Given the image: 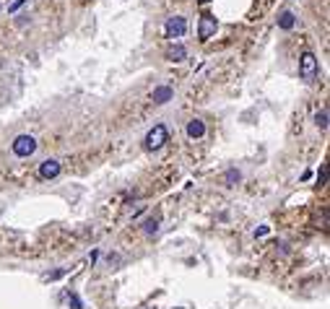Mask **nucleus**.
Returning <instances> with one entry per match:
<instances>
[{
	"mask_svg": "<svg viewBox=\"0 0 330 309\" xmlns=\"http://www.w3.org/2000/svg\"><path fill=\"white\" fill-rule=\"evenodd\" d=\"M167 138H169V133H167V125H153L149 133H146V140H143V145L149 151H159L164 143H167Z\"/></svg>",
	"mask_w": 330,
	"mask_h": 309,
	"instance_id": "f257e3e1",
	"label": "nucleus"
},
{
	"mask_svg": "<svg viewBox=\"0 0 330 309\" xmlns=\"http://www.w3.org/2000/svg\"><path fill=\"white\" fill-rule=\"evenodd\" d=\"M299 76L304 78L307 84L317 78V57H315L312 52H304V55L299 57Z\"/></svg>",
	"mask_w": 330,
	"mask_h": 309,
	"instance_id": "f03ea898",
	"label": "nucleus"
},
{
	"mask_svg": "<svg viewBox=\"0 0 330 309\" xmlns=\"http://www.w3.org/2000/svg\"><path fill=\"white\" fill-rule=\"evenodd\" d=\"M11 148H13V153H16L18 159H29L31 153L36 151V140L31 138V135H18Z\"/></svg>",
	"mask_w": 330,
	"mask_h": 309,
	"instance_id": "7ed1b4c3",
	"label": "nucleus"
},
{
	"mask_svg": "<svg viewBox=\"0 0 330 309\" xmlns=\"http://www.w3.org/2000/svg\"><path fill=\"white\" fill-rule=\"evenodd\" d=\"M216 29H218L216 16H210V13L200 16V24H198V39H200V42H208L210 36L216 34Z\"/></svg>",
	"mask_w": 330,
	"mask_h": 309,
	"instance_id": "20e7f679",
	"label": "nucleus"
},
{
	"mask_svg": "<svg viewBox=\"0 0 330 309\" xmlns=\"http://www.w3.org/2000/svg\"><path fill=\"white\" fill-rule=\"evenodd\" d=\"M187 31V21L182 16H172L167 21V39H180Z\"/></svg>",
	"mask_w": 330,
	"mask_h": 309,
	"instance_id": "39448f33",
	"label": "nucleus"
},
{
	"mask_svg": "<svg viewBox=\"0 0 330 309\" xmlns=\"http://www.w3.org/2000/svg\"><path fill=\"white\" fill-rule=\"evenodd\" d=\"M60 161H55V159H47V161H42L39 164V177L42 179H55V177H58L60 174Z\"/></svg>",
	"mask_w": 330,
	"mask_h": 309,
	"instance_id": "423d86ee",
	"label": "nucleus"
},
{
	"mask_svg": "<svg viewBox=\"0 0 330 309\" xmlns=\"http://www.w3.org/2000/svg\"><path fill=\"white\" fill-rule=\"evenodd\" d=\"M172 96H174V91L169 86H159V88H153V94H151L153 104H167V102H172Z\"/></svg>",
	"mask_w": 330,
	"mask_h": 309,
	"instance_id": "0eeeda50",
	"label": "nucleus"
},
{
	"mask_svg": "<svg viewBox=\"0 0 330 309\" xmlns=\"http://www.w3.org/2000/svg\"><path fill=\"white\" fill-rule=\"evenodd\" d=\"M187 135H190L192 140L203 138V135H206V125H203V120H190V122H187Z\"/></svg>",
	"mask_w": 330,
	"mask_h": 309,
	"instance_id": "6e6552de",
	"label": "nucleus"
},
{
	"mask_svg": "<svg viewBox=\"0 0 330 309\" xmlns=\"http://www.w3.org/2000/svg\"><path fill=\"white\" fill-rule=\"evenodd\" d=\"M278 26H281L283 31H291V29L297 26V16L291 13V11H283V13L278 16Z\"/></svg>",
	"mask_w": 330,
	"mask_h": 309,
	"instance_id": "1a4fd4ad",
	"label": "nucleus"
},
{
	"mask_svg": "<svg viewBox=\"0 0 330 309\" xmlns=\"http://www.w3.org/2000/svg\"><path fill=\"white\" fill-rule=\"evenodd\" d=\"M185 57H187V50L182 47V44H174V47L167 52V60H169V62H182Z\"/></svg>",
	"mask_w": 330,
	"mask_h": 309,
	"instance_id": "9d476101",
	"label": "nucleus"
},
{
	"mask_svg": "<svg viewBox=\"0 0 330 309\" xmlns=\"http://www.w3.org/2000/svg\"><path fill=\"white\" fill-rule=\"evenodd\" d=\"M315 125L320 127V130H328V109H320V112H315Z\"/></svg>",
	"mask_w": 330,
	"mask_h": 309,
	"instance_id": "9b49d317",
	"label": "nucleus"
},
{
	"mask_svg": "<svg viewBox=\"0 0 330 309\" xmlns=\"http://www.w3.org/2000/svg\"><path fill=\"white\" fill-rule=\"evenodd\" d=\"M143 229H146V234H156V231H159V218H156V216L149 218V221L143 224Z\"/></svg>",
	"mask_w": 330,
	"mask_h": 309,
	"instance_id": "f8f14e48",
	"label": "nucleus"
},
{
	"mask_svg": "<svg viewBox=\"0 0 330 309\" xmlns=\"http://www.w3.org/2000/svg\"><path fill=\"white\" fill-rule=\"evenodd\" d=\"M240 179H242V174H240L237 169H229V171H226V177H224L226 185H234V182H240Z\"/></svg>",
	"mask_w": 330,
	"mask_h": 309,
	"instance_id": "ddd939ff",
	"label": "nucleus"
},
{
	"mask_svg": "<svg viewBox=\"0 0 330 309\" xmlns=\"http://www.w3.org/2000/svg\"><path fill=\"white\" fill-rule=\"evenodd\" d=\"M328 182V167L325 164H320V169H317V185H325Z\"/></svg>",
	"mask_w": 330,
	"mask_h": 309,
	"instance_id": "4468645a",
	"label": "nucleus"
},
{
	"mask_svg": "<svg viewBox=\"0 0 330 309\" xmlns=\"http://www.w3.org/2000/svg\"><path fill=\"white\" fill-rule=\"evenodd\" d=\"M68 304H70L73 309H84V304H81V299H78L76 294H68Z\"/></svg>",
	"mask_w": 330,
	"mask_h": 309,
	"instance_id": "2eb2a0df",
	"label": "nucleus"
},
{
	"mask_svg": "<svg viewBox=\"0 0 330 309\" xmlns=\"http://www.w3.org/2000/svg\"><path fill=\"white\" fill-rule=\"evenodd\" d=\"M26 3H29V0H13V3L8 5V13H16L18 8H21V5H26Z\"/></svg>",
	"mask_w": 330,
	"mask_h": 309,
	"instance_id": "dca6fc26",
	"label": "nucleus"
},
{
	"mask_svg": "<svg viewBox=\"0 0 330 309\" xmlns=\"http://www.w3.org/2000/svg\"><path fill=\"white\" fill-rule=\"evenodd\" d=\"M268 234V226H260V229H255V236H265Z\"/></svg>",
	"mask_w": 330,
	"mask_h": 309,
	"instance_id": "f3484780",
	"label": "nucleus"
},
{
	"mask_svg": "<svg viewBox=\"0 0 330 309\" xmlns=\"http://www.w3.org/2000/svg\"><path fill=\"white\" fill-rule=\"evenodd\" d=\"M200 3H210V0H200Z\"/></svg>",
	"mask_w": 330,
	"mask_h": 309,
	"instance_id": "a211bd4d",
	"label": "nucleus"
},
{
	"mask_svg": "<svg viewBox=\"0 0 330 309\" xmlns=\"http://www.w3.org/2000/svg\"><path fill=\"white\" fill-rule=\"evenodd\" d=\"M177 309H180V307H177Z\"/></svg>",
	"mask_w": 330,
	"mask_h": 309,
	"instance_id": "6ab92c4d",
	"label": "nucleus"
}]
</instances>
